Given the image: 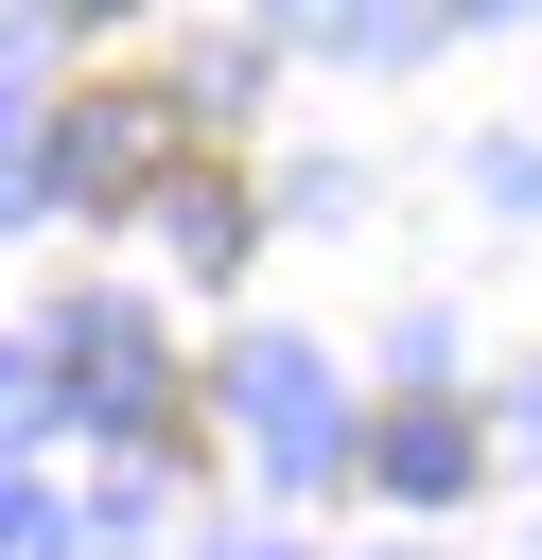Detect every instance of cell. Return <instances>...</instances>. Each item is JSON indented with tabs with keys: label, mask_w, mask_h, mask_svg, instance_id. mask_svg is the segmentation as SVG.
<instances>
[{
	"label": "cell",
	"mask_w": 542,
	"mask_h": 560,
	"mask_svg": "<svg viewBox=\"0 0 542 560\" xmlns=\"http://www.w3.org/2000/svg\"><path fill=\"white\" fill-rule=\"evenodd\" d=\"M52 175H70V210H87V228H122V210H192V228H210V262L245 245L227 122H210L175 70H105V88H70V105H52Z\"/></svg>",
	"instance_id": "obj_1"
},
{
	"label": "cell",
	"mask_w": 542,
	"mask_h": 560,
	"mask_svg": "<svg viewBox=\"0 0 542 560\" xmlns=\"http://www.w3.org/2000/svg\"><path fill=\"white\" fill-rule=\"evenodd\" d=\"M52 18H140V0H52Z\"/></svg>",
	"instance_id": "obj_3"
},
{
	"label": "cell",
	"mask_w": 542,
	"mask_h": 560,
	"mask_svg": "<svg viewBox=\"0 0 542 560\" xmlns=\"http://www.w3.org/2000/svg\"><path fill=\"white\" fill-rule=\"evenodd\" d=\"M367 472H385V490H472V420H455V402H385Z\"/></svg>",
	"instance_id": "obj_2"
}]
</instances>
